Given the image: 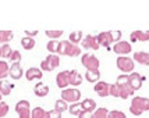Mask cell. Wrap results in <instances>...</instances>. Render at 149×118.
Masks as SVG:
<instances>
[{
    "label": "cell",
    "instance_id": "6",
    "mask_svg": "<svg viewBox=\"0 0 149 118\" xmlns=\"http://www.w3.org/2000/svg\"><path fill=\"white\" fill-rule=\"evenodd\" d=\"M81 63L86 68V71H96V70H99V66H100L99 59L96 56H93V54H89V53H86V54L82 56Z\"/></svg>",
    "mask_w": 149,
    "mask_h": 118
},
{
    "label": "cell",
    "instance_id": "23",
    "mask_svg": "<svg viewBox=\"0 0 149 118\" xmlns=\"http://www.w3.org/2000/svg\"><path fill=\"white\" fill-rule=\"evenodd\" d=\"M31 118H49V111L43 110L42 107H35L31 111Z\"/></svg>",
    "mask_w": 149,
    "mask_h": 118
},
{
    "label": "cell",
    "instance_id": "5",
    "mask_svg": "<svg viewBox=\"0 0 149 118\" xmlns=\"http://www.w3.org/2000/svg\"><path fill=\"white\" fill-rule=\"evenodd\" d=\"M117 68L121 70L124 74H131L134 72V68H135V64H134V60L127 57V56H120L116 61Z\"/></svg>",
    "mask_w": 149,
    "mask_h": 118
},
{
    "label": "cell",
    "instance_id": "3",
    "mask_svg": "<svg viewBox=\"0 0 149 118\" xmlns=\"http://www.w3.org/2000/svg\"><path fill=\"white\" fill-rule=\"evenodd\" d=\"M116 85L118 86V89H120V99H128L130 96L134 95V90L131 89L130 86V78H128V75L127 74H123V75H120L118 78H117V82Z\"/></svg>",
    "mask_w": 149,
    "mask_h": 118
},
{
    "label": "cell",
    "instance_id": "10",
    "mask_svg": "<svg viewBox=\"0 0 149 118\" xmlns=\"http://www.w3.org/2000/svg\"><path fill=\"white\" fill-rule=\"evenodd\" d=\"M95 92L97 93V96L100 97H107L110 96V83L104 82V81H99L97 83H95Z\"/></svg>",
    "mask_w": 149,
    "mask_h": 118
},
{
    "label": "cell",
    "instance_id": "30",
    "mask_svg": "<svg viewBox=\"0 0 149 118\" xmlns=\"http://www.w3.org/2000/svg\"><path fill=\"white\" fill-rule=\"evenodd\" d=\"M58 43H60V42H57V40H50V42H47V45H46L47 52L50 53V54H57Z\"/></svg>",
    "mask_w": 149,
    "mask_h": 118
},
{
    "label": "cell",
    "instance_id": "15",
    "mask_svg": "<svg viewBox=\"0 0 149 118\" xmlns=\"http://www.w3.org/2000/svg\"><path fill=\"white\" fill-rule=\"evenodd\" d=\"M131 42H148L149 31H134L130 35Z\"/></svg>",
    "mask_w": 149,
    "mask_h": 118
},
{
    "label": "cell",
    "instance_id": "41",
    "mask_svg": "<svg viewBox=\"0 0 149 118\" xmlns=\"http://www.w3.org/2000/svg\"><path fill=\"white\" fill-rule=\"evenodd\" d=\"M78 118H92V112H86V111H82L79 115H78Z\"/></svg>",
    "mask_w": 149,
    "mask_h": 118
},
{
    "label": "cell",
    "instance_id": "38",
    "mask_svg": "<svg viewBox=\"0 0 149 118\" xmlns=\"http://www.w3.org/2000/svg\"><path fill=\"white\" fill-rule=\"evenodd\" d=\"M10 61H13V63H19V60H21V53L18 50H13L11 53V56H10Z\"/></svg>",
    "mask_w": 149,
    "mask_h": 118
},
{
    "label": "cell",
    "instance_id": "12",
    "mask_svg": "<svg viewBox=\"0 0 149 118\" xmlns=\"http://www.w3.org/2000/svg\"><path fill=\"white\" fill-rule=\"evenodd\" d=\"M128 78H130V86L131 89L135 92V90H139L141 88H142V83H143V78L141 77V74H138V72H131L130 75H128Z\"/></svg>",
    "mask_w": 149,
    "mask_h": 118
},
{
    "label": "cell",
    "instance_id": "7",
    "mask_svg": "<svg viewBox=\"0 0 149 118\" xmlns=\"http://www.w3.org/2000/svg\"><path fill=\"white\" fill-rule=\"evenodd\" d=\"M79 99H81V92L75 88H71V89L67 88L64 90H61V100H64L65 103H77Z\"/></svg>",
    "mask_w": 149,
    "mask_h": 118
},
{
    "label": "cell",
    "instance_id": "19",
    "mask_svg": "<svg viewBox=\"0 0 149 118\" xmlns=\"http://www.w3.org/2000/svg\"><path fill=\"white\" fill-rule=\"evenodd\" d=\"M132 59L134 61L139 63L141 66H149V53L146 52H135Z\"/></svg>",
    "mask_w": 149,
    "mask_h": 118
},
{
    "label": "cell",
    "instance_id": "18",
    "mask_svg": "<svg viewBox=\"0 0 149 118\" xmlns=\"http://www.w3.org/2000/svg\"><path fill=\"white\" fill-rule=\"evenodd\" d=\"M33 93L38 97H45V96H47V93H49V86L45 85L43 82H38L35 85V88H33Z\"/></svg>",
    "mask_w": 149,
    "mask_h": 118
},
{
    "label": "cell",
    "instance_id": "8",
    "mask_svg": "<svg viewBox=\"0 0 149 118\" xmlns=\"http://www.w3.org/2000/svg\"><path fill=\"white\" fill-rule=\"evenodd\" d=\"M15 111L19 118H31V106L28 100H19L15 104Z\"/></svg>",
    "mask_w": 149,
    "mask_h": 118
},
{
    "label": "cell",
    "instance_id": "1",
    "mask_svg": "<svg viewBox=\"0 0 149 118\" xmlns=\"http://www.w3.org/2000/svg\"><path fill=\"white\" fill-rule=\"evenodd\" d=\"M145 111H149V99L135 96L130 104V112L132 115H141Z\"/></svg>",
    "mask_w": 149,
    "mask_h": 118
},
{
    "label": "cell",
    "instance_id": "13",
    "mask_svg": "<svg viewBox=\"0 0 149 118\" xmlns=\"http://www.w3.org/2000/svg\"><path fill=\"white\" fill-rule=\"evenodd\" d=\"M81 45H82L84 49H88V50H89V49H91V50H97V49L100 47L96 36H92V35L85 36L84 39H82V42H81Z\"/></svg>",
    "mask_w": 149,
    "mask_h": 118
},
{
    "label": "cell",
    "instance_id": "39",
    "mask_svg": "<svg viewBox=\"0 0 149 118\" xmlns=\"http://www.w3.org/2000/svg\"><path fill=\"white\" fill-rule=\"evenodd\" d=\"M110 96H113V97H120V89H118V86H117L116 83L110 85Z\"/></svg>",
    "mask_w": 149,
    "mask_h": 118
},
{
    "label": "cell",
    "instance_id": "32",
    "mask_svg": "<svg viewBox=\"0 0 149 118\" xmlns=\"http://www.w3.org/2000/svg\"><path fill=\"white\" fill-rule=\"evenodd\" d=\"M67 108H68V106L65 103L64 100H56V103H54V110H57L58 112H64L67 111Z\"/></svg>",
    "mask_w": 149,
    "mask_h": 118
},
{
    "label": "cell",
    "instance_id": "29",
    "mask_svg": "<svg viewBox=\"0 0 149 118\" xmlns=\"http://www.w3.org/2000/svg\"><path fill=\"white\" fill-rule=\"evenodd\" d=\"M92 118H109V110L104 108V107L96 108L95 111L92 112Z\"/></svg>",
    "mask_w": 149,
    "mask_h": 118
},
{
    "label": "cell",
    "instance_id": "2",
    "mask_svg": "<svg viewBox=\"0 0 149 118\" xmlns=\"http://www.w3.org/2000/svg\"><path fill=\"white\" fill-rule=\"evenodd\" d=\"M57 54L58 56H68V57H78L81 54V47H78V45H72L68 40H61L58 43Z\"/></svg>",
    "mask_w": 149,
    "mask_h": 118
},
{
    "label": "cell",
    "instance_id": "25",
    "mask_svg": "<svg viewBox=\"0 0 149 118\" xmlns=\"http://www.w3.org/2000/svg\"><path fill=\"white\" fill-rule=\"evenodd\" d=\"M8 75H10V67L7 64V61L1 60V61H0V79L4 81Z\"/></svg>",
    "mask_w": 149,
    "mask_h": 118
},
{
    "label": "cell",
    "instance_id": "16",
    "mask_svg": "<svg viewBox=\"0 0 149 118\" xmlns=\"http://www.w3.org/2000/svg\"><path fill=\"white\" fill-rule=\"evenodd\" d=\"M42 75H43L42 70L40 68H35V67L26 70V72H25V78L28 81H39V79H42Z\"/></svg>",
    "mask_w": 149,
    "mask_h": 118
},
{
    "label": "cell",
    "instance_id": "43",
    "mask_svg": "<svg viewBox=\"0 0 149 118\" xmlns=\"http://www.w3.org/2000/svg\"><path fill=\"white\" fill-rule=\"evenodd\" d=\"M0 57H1V47H0Z\"/></svg>",
    "mask_w": 149,
    "mask_h": 118
},
{
    "label": "cell",
    "instance_id": "42",
    "mask_svg": "<svg viewBox=\"0 0 149 118\" xmlns=\"http://www.w3.org/2000/svg\"><path fill=\"white\" fill-rule=\"evenodd\" d=\"M25 33L29 36V38H32V36H35V35H38V31H33V32H31V31H25Z\"/></svg>",
    "mask_w": 149,
    "mask_h": 118
},
{
    "label": "cell",
    "instance_id": "36",
    "mask_svg": "<svg viewBox=\"0 0 149 118\" xmlns=\"http://www.w3.org/2000/svg\"><path fill=\"white\" fill-rule=\"evenodd\" d=\"M109 118H127V117L120 110H111V111H109Z\"/></svg>",
    "mask_w": 149,
    "mask_h": 118
},
{
    "label": "cell",
    "instance_id": "11",
    "mask_svg": "<svg viewBox=\"0 0 149 118\" xmlns=\"http://www.w3.org/2000/svg\"><path fill=\"white\" fill-rule=\"evenodd\" d=\"M56 85L60 89H67V86L70 85V71H61L56 77Z\"/></svg>",
    "mask_w": 149,
    "mask_h": 118
},
{
    "label": "cell",
    "instance_id": "14",
    "mask_svg": "<svg viewBox=\"0 0 149 118\" xmlns=\"http://www.w3.org/2000/svg\"><path fill=\"white\" fill-rule=\"evenodd\" d=\"M96 39H97V42H99V45L106 47V49H110V45L113 43V42H111V36H110V31H107V32H100L96 36Z\"/></svg>",
    "mask_w": 149,
    "mask_h": 118
},
{
    "label": "cell",
    "instance_id": "20",
    "mask_svg": "<svg viewBox=\"0 0 149 118\" xmlns=\"http://www.w3.org/2000/svg\"><path fill=\"white\" fill-rule=\"evenodd\" d=\"M81 107H82V111L93 112L96 110V103H95L93 99H85L84 101L81 103Z\"/></svg>",
    "mask_w": 149,
    "mask_h": 118
},
{
    "label": "cell",
    "instance_id": "35",
    "mask_svg": "<svg viewBox=\"0 0 149 118\" xmlns=\"http://www.w3.org/2000/svg\"><path fill=\"white\" fill-rule=\"evenodd\" d=\"M8 110H10L8 104L4 103V101H0V118L6 117L7 114H8Z\"/></svg>",
    "mask_w": 149,
    "mask_h": 118
},
{
    "label": "cell",
    "instance_id": "9",
    "mask_svg": "<svg viewBox=\"0 0 149 118\" xmlns=\"http://www.w3.org/2000/svg\"><path fill=\"white\" fill-rule=\"evenodd\" d=\"M131 50H132V47H131L130 42H125V40H120V42L114 43V46H113V52L118 56H127L128 53H131Z\"/></svg>",
    "mask_w": 149,
    "mask_h": 118
},
{
    "label": "cell",
    "instance_id": "33",
    "mask_svg": "<svg viewBox=\"0 0 149 118\" xmlns=\"http://www.w3.org/2000/svg\"><path fill=\"white\" fill-rule=\"evenodd\" d=\"M11 53H13V50H11V46H10L8 43L1 46V57H3V59H10Z\"/></svg>",
    "mask_w": 149,
    "mask_h": 118
},
{
    "label": "cell",
    "instance_id": "27",
    "mask_svg": "<svg viewBox=\"0 0 149 118\" xmlns=\"http://www.w3.org/2000/svg\"><path fill=\"white\" fill-rule=\"evenodd\" d=\"M14 33L11 31H0V43L6 45L10 40H13Z\"/></svg>",
    "mask_w": 149,
    "mask_h": 118
},
{
    "label": "cell",
    "instance_id": "40",
    "mask_svg": "<svg viewBox=\"0 0 149 118\" xmlns=\"http://www.w3.org/2000/svg\"><path fill=\"white\" fill-rule=\"evenodd\" d=\"M49 118H61V112H58L57 110H50L49 111Z\"/></svg>",
    "mask_w": 149,
    "mask_h": 118
},
{
    "label": "cell",
    "instance_id": "22",
    "mask_svg": "<svg viewBox=\"0 0 149 118\" xmlns=\"http://www.w3.org/2000/svg\"><path fill=\"white\" fill-rule=\"evenodd\" d=\"M14 86L8 82V81H0V93H1V96H8L11 90H13Z\"/></svg>",
    "mask_w": 149,
    "mask_h": 118
},
{
    "label": "cell",
    "instance_id": "24",
    "mask_svg": "<svg viewBox=\"0 0 149 118\" xmlns=\"http://www.w3.org/2000/svg\"><path fill=\"white\" fill-rule=\"evenodd\" d=\"M85 78H86V81L88 82H99V79H100V71L99 70H96V71H86L85 72Z\"/></svg>",
    "mask_w": 149,
    "mask_h": 118
},
{
    "label": "cell",
    "instance_id": "28",
    "mask_svg": "<svg viewBox=\"0 0 149 118\" xmlns=\"http://www.w3.org/2000/svg\"><path fill=\"white\" fill-rule=\"evenodd\" d=\"M68 42H71L72 45H78L79 42H82V32L81 31H74L70 33Z\"/></svg>",
    "mask_w": 149,
    "mask_h": 118
},
{
    "label": "cell",
    "instance_id": "37",
    "mask_svg": "<svg viewBox=\"0 0 149 118\" xmlns=\"http://www.w3.org/2000/svg\"><path fill=\"white\" fill-rule=\"evenodd\" d=\"M110 36H111V42L117 43L121 39V31H110Z\"/></svg>",
    "mask_w": 149,
    "mask_h": 118
},
{
    "label": "cell",
    "instance_id": "17",
    "mask_svg": "<svg viewBox=\"0 0 149 118\" xmlns=\"http://www.w3.org/2000/svg\"><path fill=\"white\" fill-rule=\"evenodd\" d=\"M10 77L14 79V81H18V79L22 78V67L19 63H13L11 67H10Z\"/></svg>",
    "mask_w": 149,
    "mask_h": 118
},
{
    "label": "cell",
    "instance_id": "44",
    "mask_svg": "<svg viewBox=\"0 0 149 118\" xmlns=\"http://www.w3.org/2000/svg\"><path fill=\"white\" fill-rule=\"evenodd\" d=\"M1 97H3V96H1V93H0V101H1Z\"/></svg>",
    "mask_w": 149,
    "mask_h": 118
},
{
    "label": "cell",
    "instance_id": "26",
    "mask_svg": "<svg viewBox=\"0 0 149 118\" xmlns=\"http://www.w3.org/2000/svg\"><path fill=\"white\" fill-rule=\"evenodd\" d=\"M21 46L24 47L25 50H32L35 47V39L33 38H29V36H25L21 39Z\"/></svg>",
    "mask_w": 149,
    "mask_h": 118
},
{
    "label": "cell",
    "instance_id": "34",
    "mask_svg": "<svg viewBox=\"0 0 149 118\" xmlns=\"http://www.w3.org/2000/svg\"><path fill=\"white\" fill-rule=\"evenodd\" d=\"M45 33H46V36H49L52 40H56L57 38H60V36L63 35V31H50V29H49V31H46Z\"/></svg>",
    "mask_w": 149,
    "mask_h": 118
},
{
    "label": "cell",
    "instance_id": "4",
    "mask_svg": "<svg viewBox=\"0 0 149 118\" xmlns=\"http://www.w3.org/2000/svg\"><path fill=\"white\" fill-rule=\"evenodd\" d=\"M60 66V57L58 54H49L42 63H40V70L42 71H53Z\"/></svg>",
    "mask_w": 149,
    "mask_h": 118
},
{
    "label": "cell",
    "instance_id": "21",
    "mask_svg": "<svg viewBox=\"0 0 149 118\" xmlns=\"http://www.w3.org/2000/svg\"><path fill=\"white\" fill-rule=\"evenodd\" d=\"M81 83H82V75L78 71H75V70L70 71V85L79 86Z\"/></svg>",
    "mask_w": 149,
    "mask_h": 118
},
{
    "label": "cell",
    "instance_id": "31",
    "mask_svg": "<svg viewBox=\"0 0 149 118\" xmlns=\"http://www.w3.org/2000/svg\"><path fill=\"white\" fill-rule=\"evenodd\" d=\"M68 111L72 115H79L82 112V107H81V103H72L70 107H68Z\"/></svg>",
    "mask_w": 149,
    "mask_h": 118
}]
</instances>
